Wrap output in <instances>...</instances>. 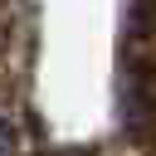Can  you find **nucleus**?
Wrapping results in <instances>:
<instances>
[{
  "instance_id": "1",
  "label": "nucleus",
  "mask_w": 156,
  "mask_h": 156,
  "mask_svg": "<svg viewBox=\"0 0 156 156\" xmlns=\"http://www.w3.org/2000/svg\"><path fill=\"white\" fill-rule=\"evenodd\" d=\"M15 151V136H10V127H5V117H0V156H10Z\"/></svg>"
}]
</instances>
